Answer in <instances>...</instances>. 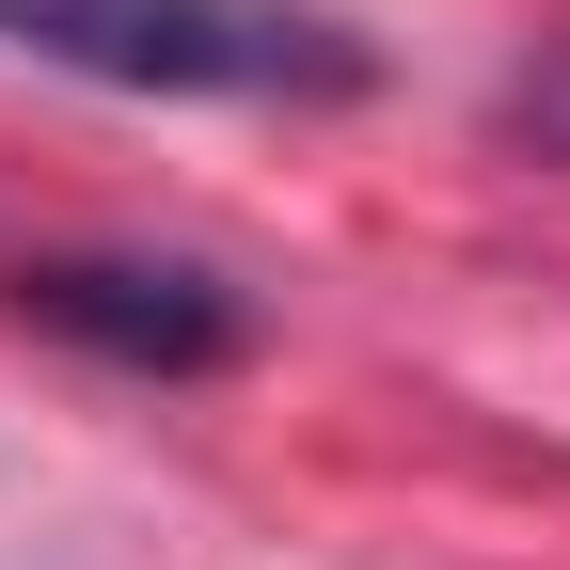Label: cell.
<instances>
[{
  "label": "cell",
  "mask_w": 570,
  "mask_h": 570,
  "mask_svg": "<svg viewBox=\"0 0 570 570\" xmlns=\"http://www.w3.org/2000/svg\"><path fill=\"white\" fill-rule=\"evenodd\" d=\"M0 48L96 96H206V111H348L381 96V32L348 0H0Z\"/></svg>",
  "instance_id": "6da1fadb"
},
{
  "label": "cell",
  "mask_w": 570,
  "mask_h": 570,
  "mask_svg": "<svg viewBox=\"0 0 570 570\" xmlns=\"http://www.w3.org/2000/svg\"><path fill=\"white\" fill-rule=\"evenodd\" d=\"M0 302L127 381H223L254 348V285H223L206 254H17Z\"/></svg>",
  "instance_id": "7a4b0ae2"
},
{
  "label": "cell",
  "mask_w": 570,
  "mask_h": 570,
  "mask_svg": "<svg viewBox=\"0 0 570 570\" xmlns=\"http://www.w3.org/2000/svg\"><path fill=\"white\" fill-rule=\"evenodd\" d=\"M491 111H508V142H539V159H570V32L523 63V80L508 96H491Z\"/></svg>",
  "instance_id": "3957f363"
}]
</instances>
